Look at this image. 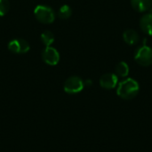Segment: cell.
Returning <instances> with one entry per match:
<instances>
[{
  "instance_id": "1",
  "label": "cell",
  "mask_w": 152,
  "mask_h": 152,
  "mask_svg": "<svg viewBox=\"0 0 152 152\" xmlns=\"http://www.w3.org/2000/svg\"><path fill=\"white\" fill-rule=\"evenodd\" d=\"M140 91V86L138 82L133 78H126L118 84L117 94L124 100L134 99Z\"/></svg>"
},
{
  "instance_id": "2",
  "label": "cell",
  "mask_w": 152,
  "mask_h": 152,
  "mask_svg": "<svg viewBox=\"0 0 152 152\" xmlns=\"http://www.w3.org/2000/svg\"><path fill=\"white\" fill-rule=\"evenodd\" d=\"M34 14L42 23H52L55 20V13L53 10L46 5H37L34 10Z\"/></svg>"
},
{
  "instance_id": "3",
  "label": "cell",
  "mask_w": 152,
  "mask_h": 152,
  "mask_svg": "<svg viewBox=\"0 0 152 152\" xmlns=\"http://www.w3.org/2000/svg\"><path fill=\"white\" fill-rule=\"evenodd\" d=\"M135 61L143 67H147L152 64V49L148 45H142L139 47L134 53Z\"/></svg>"
},
{
  "instance_id": "4",
  "label": "cell",
  "mask_w": 152,
  "mask_h": 152,
  "mask_svg": "<svg viewBox=\"0 0 152 152\" xmlns=\"http://www.w3.org/2000/svg\"><path fill=\"white\" fill-rule=\"evenodd\" d=\"M85 83L79 77H70L64 83V91L68 94H77L84 89Z\"/></svg>"
},
{
  "instance_id": "5",
  "label": "cell",
  "mask_w": 152,
  "mask_h": 152,
  "mask_svg": "<svg viewBox=\"0 0 152 152\" xmlns=\"http://www.w3.org/2000/svg\"><path fill=\"white\" fill-rule=\"evenodd\" d=\"M8 49L14 53H26L29 50V45L22 38H15L9 42Z\"/></svg>"
},
{
  "instance_id": "6",
  "label": "cell",
  "mask_w": 152,
  "mask_h": 152,
  "mask_svg": "<svg viewBox=\"0 0 152 152\" xmlns=\"http://www.w3.org/2000/svg\"><path fill=\"white\" fill-rule=\"evenodd\" d=\"M42 57L46 64L52 66L57 65L60 61L59 52L52 46H46L45 48V50L42 53Z\"/></svg>"
},
{
  "instance_id": "7",
  "label": "cell",
  "mask_w": 152,
  "mask_h": 152,
  "mask_svg": "<svg viewBox=\"0 0 152 152\" xmlns=\"http://www.w3.org/2000/svg\"><path fill=\"white\" fill-rule=\"evenodd\" d=\"M118 82V76L114 73H106L100 78V85L104 89H113Z\"/></svg>"
},
{
  "instance_id": "8",
  "label": "cell",
  "mask_w": 152,
  "mask_h": 152,
  "mask_svg": "<svg viewBox=\"0 0 152 152\" xmlns=\"http://www.w3.org/2000/svg\"><path fill=\"white\" fill-rule=\"evenodd\" d=\"M140 27L142 30L147 34L152 36V13L149 12L144 15L140 20Z\"/></svg>"
},
{
  "instance_id": "9",
  "label": "cell",
  "mask_w": 152,
  "mask_h": 152,
  "mask_svg": "<svg viewBox=\"0 0 152 152\" xmlns=\"http://www.w3.org/2000/svg\"><path fill=\"white\" fill-rule=\"evenodd\" d=\"M133 8L140 12H146L152 6V0H131Z\"/></svg>"
},
{
  "instance_id": "10",
  "label": "cell",
  "mask_w": 152,
  "mask_h": 152,
  "mask_svg": "<svg viewBox=\"0 0 152 152\" xmlns=\"http://www.w3.org/2000/svg\"><path fill=\"white\" fill-rule=\"evenodd\" d=\"M123 38L125 42L130 45H134L139 42V35L134 29H126L123 34Z\"/></svg>"
},
{
  "instance_id": "11",
  "label": "cell",
  "mask_w": 152,
  "mask_h": 152,
  "mask_svg": "<svg viewBox=\"0 0 152 152\" xmlns=\"http://www.w3.org/2000/svg\"><path fill=\"white\" fill-rule=\"evenodd\" d=\"M116 75L120 77H126L129 73V67L126 62L121 61L116 66Z\"/></svg>"
},
{
  "instance_id": "12",
  "label": "cell",
  "mask_w": 152,
  "mask_h": 152,
  "mask_svg": "<svg viewBox=\"0 0 152 152\" xmlns=\"http://www.w3.org/2000/svg\"><path fill=\"white\" fill-rule=\"evenodd\" d=\"M41 40L45 46H51V45L54 42V36L51 31L45 30L41 34Z\"/></svg>"
},
{
  "instance_id": "13",
  "label": "cell",
  "mask_w": 152,
  "mask_h": 152,
  "mask_svg": "<svg viewBox=\"0 0 152 152\" xmlns=\"http://www.w3.org/2000/svg\"><path fill=\"white\" fill-rule=\"evenodd\" d=\"M71 14H72V10L68 4L62 5L58 11V16L62 20L69 18L71 16Z\"/></svg>"
},
{
  "instance_id": "14",
  "label": "cell",
  "mask_w": 152,
  "mask_h": 152,
  "mask_svg": "<svg viewBox=\"0 0 152 152\" xmlns=\"http://www.w3.org/2000/svg\"><path fill=\"white\" fill-rule=\"evenodd\" d=\"M10 4L8 0H0V16H4L9 11Z\"/></svg>"
}]
</instances>
